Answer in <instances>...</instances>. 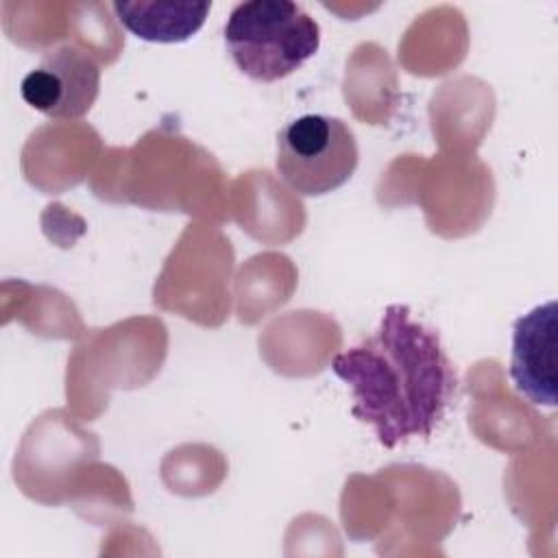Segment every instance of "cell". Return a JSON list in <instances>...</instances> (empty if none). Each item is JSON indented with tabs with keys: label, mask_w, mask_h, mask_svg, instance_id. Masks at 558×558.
Listing matches in <instances>:
<instances>
[{
	"label": "cell",
	"mask_w": 558,
	"mask_h": 558,
	"mask_svg": "<svg viewBox=\"0 0 558 558\" xmlns=\"http://www.w3.org/2000/svg\"><path fill=\"white\" fill-rule=\"evenodd\" d=\"M331 371L351 388V414L388 449L427 438L458 388L438 331L414 320L408 305H388L375 333L338 353Z\"/></svg>",
	"instance_id": "1"
},
{
	"label": "cell",
	"mask_w": 558,
	"mask_h": 558,
	"mask_svg": "<svg viewBox=\"0 0 558 558\" xmlns=\"http://www.w3.org/2000/svg\"><path fill=\"white\" fill-rule=\"evenodd\" d=\"M225 44L242 74L272 83L290 76L318 52L320 26L296 2L248 0L231 9Z\"/></svg>",
	"instance_id": "2"
},
{
	"label": "cell",
	"mask_w": 558,
	"mask_h": 558,
	"mask_svg": "<svg viewBox=\"0 0 558 558\" xmlns=\"http://www.w3.org/2000/svg\"><path fill=\"white\" fill-rule=\"evenodd\" d=\"M360 159L351 126L325 113L294 118L277 133L275 166L301 196H323L342 187Z\"/></svg>",
	"instance_id": "3"
},
{
	"label": "cell",
	"mask_w": 558,
	"mask_h": 558,
	"mask_svg": "<svg viewBox=\"0 0 558 558\" xmlns=\"http://www.w3.org/2000/svg\"><path fill=\"white\" fill-rule=\"evenodd\" d=\"M116 17L135 37L157 44L187 41L201 31L211 2H113Z\"/></svg>",
	"instance_id": "6"
},
{
	"label": "cell",
	"mask_w": 558,
	"mask_h": 558,
	"mask_svg": "<svg viewBox=\"0 0 558 558\" xmlns=\"http://www.w3.org/2000/svg\"><path fill=\"white\" fill-rule=\"evenodd\" d=\"M22 98L52 120H78L98 98L100 65L78 44H61L22 78Z\"/></svg>",
	"instance_id": "4"
},
{
	"label": "cell",
	"mask_w": 558,
	"mask_h": 558,
	"mask_svg": "<svg viewBox=\"0 0 558 558\" xmlns=\"http://www.w3.org/2000/svg\"><path fill=\"white\" fill-rule=\"evenodd\" d=\"M556 301L536 305L514 320L510 379L519 395L536 405L554 408L558 401L556 386Z\"/></svg>",
	"instance_id": "5"
}]
</instances>
